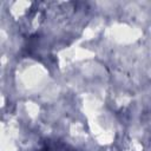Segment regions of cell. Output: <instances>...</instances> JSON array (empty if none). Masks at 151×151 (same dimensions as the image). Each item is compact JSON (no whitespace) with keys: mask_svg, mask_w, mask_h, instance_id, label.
Segmentation results:
<instances>
[{"mask_svg":"<svg viewBox=\"0 0 151 151\" xmlns=\"http://www.w3.org/2000/svg\"><path fill=\"white\" fill-rule=\"evenodd\" d=\"M34 151H77V150L64 142L47 139L42 142V144Z\"/></svg>","mask_w":151,"mask_h":151,"instance_id":"1","label":"cell"}]
</instances>
